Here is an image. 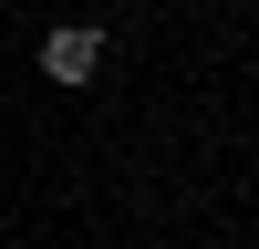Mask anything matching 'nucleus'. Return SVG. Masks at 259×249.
<instances>
[{
	"label": "nucleus",
	"mask_w": 259,
	"mask_h": 249,
	"mask_svg": "<svg viewBox=\"0 0 259 249\" xmlns=\"http://www.w3.org/2000/svg\"><path fill=\"white\" fill-rule=\"evenodd\" d=\"M41 73H52L62 94L94 83V73H104V31H94V21H52V31H41Z\"/></svg>",
	"instance_id": "1"
}]
</instances>
